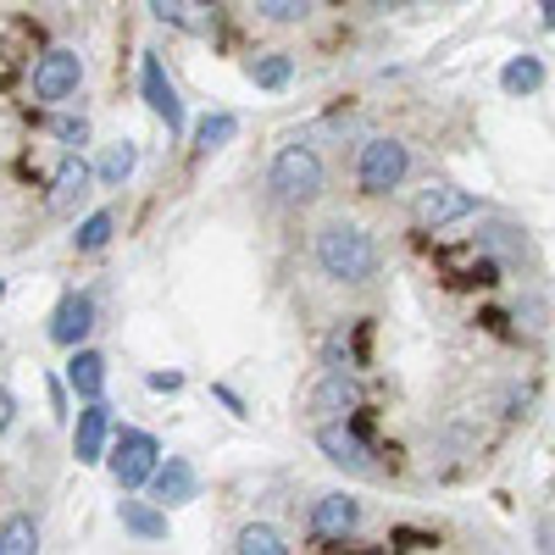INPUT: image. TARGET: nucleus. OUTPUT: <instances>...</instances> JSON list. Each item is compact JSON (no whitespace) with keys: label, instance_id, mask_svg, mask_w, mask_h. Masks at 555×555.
<instances>
[{"label":"nucleus","instance_id":"obj_1","mask_svg":"<svg viewBox=\"0 0 555 555\" xmlns=\"http://www.w3.org/2000/svg\"><path fill=\"white\" fill-rule=\"evenodd\" d=\"M317 267H322V278H334V284L361 289V284L378 278L384 261H378V245H373V234H366L361 222L334 217V222L317 228Z\"/></svg>","mask_w":555,"mask_h":555},{"label":"nucleus","instance_id":"obj_2","mask_svg":"<svg viewBox=\"0 0 555 555\" xmlns=\"http://www.w3.org/2000/svg\"><path fill=\"white\" fill-rule=\"evenodd\" d=\"M267 183H272V195L284 206H306V201L322 195L328 172H322V156L306 145V139H289V145H278V156L267 167Z\"/></svg>","mask_w":555,"mask_h":555},{"label":"nucleus","instance_id":"obj_3","mask_svg":"<svg viewBox=\"0 0 555 555\" xmlns=\"http://www.w3.org/2000/svg\"><path fill=\"white\" fill-rule=\"evenodd\" d=\"M405 172H411V151L400 145V139L378 133V139H366V145H361L356 183H361L366 195H389V190H400V183H405Z\"/></svg>","mask_w":555,"mask_h":555},{"label":"nucleus","instance_id":"obj_4","mask_svg":"<svg viewBox=\"0 0 555 555\" xmlns=\"http://www.w3.org/2000/svg\"><path fill=\"white\" fill-rule=\"evenodd\" d=\"M156 467H162V444H156V434H145V428H122L117 444H112V478H117V489H122V494L145 489V483L156 478Z\"/></svg>","mask_w":555,"mask_h":555},{"label":"nucleus","instance_id":"obj_5","mask_svg":"<svg viewBox=\"0 0 555 555\" xmlns=\"http://www.w3.org/2000/svg\"><path fill=\"white\" fill-rule=\"evenodd\" d=\"M78 83H83V56L67 51V44H56V51H44V56L34 62V101H44V106L73 101Z\"/></svg>","mask_w":555,"mask_h":555},{"label":"nucleus","instance_id":"obj_6","mask_svg":"<svg viewBox=\"0 0 555 555\" xmlns=\"http://www.w3.org/2000/svg\"><path fill=\"white\" fill-rule=\"evenodd\" d=\"M473 211H478V201H473L467 190H455V183H428V190L416 195V206H411V217H416V228H423V234H439V228L473 217Z\"/></svg>","mask_w":555,"mask_h":555},{"label":"nucleus","instance_id":"obj_7","mask_svg":"<svg viewBox=\"0 0 555 555\" xmlns=\"http://www.w3.org/2000/svg\"><path fill=\"white\" fill-rule=\"evenodd\" d=\"M356 405H361V389H356V378H350V366H328V373H322V384L311 389V400H306V411L317 416V423L350 416Z\"/></svg>","mask_w":555,"mask_h":555},{"label":"nucleus","instance_id":"obj_8","mask_svg":"<svg viewBox=\"0 0 555 555\" xmlns=\"http://www.w3.org/2000/svg\"><path fill=\"white\" fill-rule=\"evenodd\" d=\"M139 89H145V106L167 122V133H183V101H178L162 56H145V67H139Z\"/></svg>","mask_w":555,"mask_h":555},{"label":"nucleus","instance_id":"obj_9","mask_svg":"<svg viewBox=\"0 0 555 555\" xmlns=\"http://www.w3.org/2000/svg\"><path fill=\"white\" fill-rule=\"evenodd\" d=\"M106 439H112V405L106 400H83L78 428H73V450H78L83 467H95V461L106 455Z\"/></svg>","mask_w":555,"mask_h":555},{"label":"nucleus","instance_id":"obj_10","mask_svg":"<svg viewBox=\"0 0 555 555\" xmlns=\"http://www.w3.org/2000/svg\"><path fill=\"white\" fill-rule=\"evenodd\" d=\"M89 328H95V295H67L56 311H51V339L62 345V350H78L83 339H89Z\"/></svg>","mask_w":555,"mask_h":555},{"label":"nucleus","instance_id":"obj_11","mask_svg":"<svg viewBox=\"0 0 555 555\" xmlns=\"http://www.w3.org/2000/svg\"><path fill=\"white\" fill-rule=\"evenodd\" d=\"M317 444H322V455H328L334 467H345V473H356V478L373 473V461H366V444L339 423V416H334V423H317Z\"/></svg>","mask_w":555,"mask_h":555},{"label":"nucleus","instance_id":"obj_12","mask_svg":"<svg viewBox=\"0 0 555 555\" xmlns=\"http://www.w3.org/2000/svg\"><path fill=\"white\" fill-rule=\"evenodd\" d=\"M361 528V500H350V494H322L317 505H311V533L317 539H350Z\"/></svg>","mask_w":555,"mask_h":555},{"label":"nucleus","instance_id":"obj_13","mask_svg":"<svg viewBox=\"0 0 555 555\" xmlns=\"http://www.w3.org/2000/svg\"><path fill=\"white\" fill-rule=\"evenodd\" d=\"M67 389H73L78 400H101V395H106V356L78 345V350L67 356Z\"/></svg>","mask_w":555,"mask_h":555},{"label":"nucleus","instance_id":"obj_14","mask_svg":"<svg viewBox=\"0 0 555 555\" xmlns=\"http://www.w3.org/2000/svg\"><path fill=\"white\" fill-rule=\"evenodd\" d=\"M151 489H156L162 505H183V500H195L201 478H195V467H190L183 455H167L162 467H156V478H151Z\"/></svg>","mask_w":555,"mask_h":555},{"label":"nucleus","instance_id":"obj_15","mask_svg":"<svg viewBox=\"0 0 555 555\" xmlns=\"http://www.w3.org/2000/svg\"><path fill=\"white\" fill-rule=\"evenodd\" d=\"M89 183H95V167H89V162L73 151V156L56 167V178H51V211H67L73 201H83Z\"/></svg>","mask_w":555,"mask_h":555},{"label":"nucleus","instance_id":"obj_16","mask_svg":"<svg viewBox=\"0 0 555 555\" xmlns=\"http://www.w3.org/2000/svg\"><path fill=\"white\" fill-rule=\"evenodd\" d=\"M151 17L178 28V34H211V12L201 0H151Z\"/></svg>","mask_w":555,"mask_h":555},{"label":"nucleus","instance_id":"obj_17","mask_svg":"<svg viewBox=\"0 0 555 555\" xmlns=\"http://www.w3.org/2000/svg\"><path fill=\"white\" fill-rule=\"evenodd\" d=\"M234 133H240V117H234V112H206V117L195 122V156H217Z\"/></svg>","mask_w":555,"mask_h":555},{"label":"nucleus","instance_id":"obj_18","mask_svg":"<svg viewBox=\"0 0 555 555\" xmlns=\"http://www.w3.org/2000/svg\"><path fill=\"white\" fill-rule=\"evenodd\" d=\"M539 83H544V62L539 56H512L500 67V89H505V95H533Z\"/></svg>","mask_w":555,"mask_h":555},{"label":"nucleus","instance_id":"obj_19","mask_svg":"<svg viewBox=\"0 0 555 555\" xmlns=\"http://www.w3.org/2000/svg\"><path fill=\"white\" fill-rule=\"evenodd\" d=\"M133 167H139V151L128 145V139H117V145H106V151H101V167H95V178L106 183V190H122Z\"/></svg>","mask_w":555,"mask_h":555},{"label":"nucleus","instance_id":"obj_20","mask_svg":"<svg viewBox=\"0 0 555 555\" xmlns=\"http://www.w3.org/2000/svg\"><path fill=\"white\" fill-rule=\"evenodd\" d=\"M234 550H240V555H289V539L278 533L272 522H250V528H240Z\"/></svg>","mask_w":555,"mask_h":555},{"label":"nucleus","instance_id":"obj_21","mask_svg":"<svg viewBox=\"0 0 555 555\" xmlns=\"http://www.w3.org/2000/svg\"><path fill=\"white\" fill-rule=\"evenodd\" d=\"M112 234H117V217H112V211H95V217H83V222H78L73 250L95 256V250H106V245H112Z\"/></svg>","mask_w":555,"mask_h":555},{"label":"nucleus","instance_id":"obj_22","mask_svg":"<svg viewBox=\"0 0 555 555\" xmlns=\"http://www.w3.org/2000/svg\"><path fill=\"white\" fill-rule=\"evenodd\" d=\"M39 550V522L34 517H7L0 522V555H34Z\"/></svg>","mask_w":555,"mask_h":555},{"label":"nucleus","instance_id":"obj_23","mask_svg":"<svg viewBox=\"0 0 555 555\" xmlns=\"http://www.w3.org/2000/svg\"><path fill=\"white\" fill-rule=\"evenodd\" d=\"M122 528L139 533V539H162L167 533V505L151 512V505H139V500H122Z\"/></svg>","mask_w":555,"mask_h":555},{"label":"nucleus","instance_id":"obj_24","mask_svg":"<svg viewBox=\"0 0 555 555\" xmlns=\"http://www.w3.org/2000/svg\"><path fill=\"white\" fill-rule=\"evenodd\" d=\"M289 78H295V56H284V51L250 62V83H256V89H284Z\"/></svg>","mask_w":555,"mask_h":555},{"label":"nucleus","instance_id":"obj_25","mask_svg":"<svg viewBox=\"0 0 555 555\" xmlns=\"http://www.w3.org/2000/svg\"><path fill=\"white\" fill-rule=\"evenodd\" d=\"M250 12L267 23H300V17H311V0H250Z\"/></svg>","mask_w":555,"mask_h":555},{"label":"nucleus","instance_id":"obj_26","mask_svg":"<svg viewBox=\"0 0 555 555\" xmlns=\"http://www.w3.org/2000/svg\"><path fill=\"white\" fill-rule=\"evenodd\" d=\"M51 133L62 139L67 151H78V145H89V117H56V122H51Z\"/></svg>","mask_w":555,"mask_h":555},{"label":"nucleus","instance_id":"obj_27","mask_svg":"<svg viewBox=\"0 0 555 555\" xmlns=\"http://www.w3.org/2000/svg\"><path fill=\"white\" fill-rule=\"evenodd\" d=\"M12 411H17V405H12V395H7V389H0V434H7V428H12Z\"/></svg>","mask_w":555,"mask_h":555},{"label":"nucleus","instance_id":"obj_28","mask_svg":"<svg viewBox=\"0 0 555 555\" xmlns=\"http://www.w3.org/2000/svg\"><path fill=\"white\" fill-rule=\"evenodd\" d=\"M178 384H183L178 373H151V389H178Z\"/></svg>","mask_w":555,"mask_h":555},{"label":"nucleus","instance_id":"obj_29","mask_svg":"<svg viewBox=\"0 0 555 555\" xmlns=\"http://www.w3.org/2000/svg\"><path fill=\"white\" fill-rule=\"evenodd\" d=\"M217 400H222L228 411H234V416H245V405H240V395H234V389H217Z\"/></svg>","mask_w":555,"mask_h":555},{"label":"nucleus","instance_id":"obj_30","mask_svg":"<svg viewBox=\"0 0 555 555\" xmlns=\"http://www.w3.org/2000/svg\"><path fill=\"white\" fill-rule=\"evenodd\" d=\"M378 12H400V7H411V0H373Z\"/></svg>","mask_w":555,"mask_h":555},{"label":"nucleus","instance_id":"obj_31","mask_svg":"<svg viewBox=\"0 0 555 555\" xmlns=\"http://www.w3.org/2000/svg\"><path fill=\"white\" fill-rule=\"evenodd\" d=\"M544 28H555V0H544Z\"/></svg>","mask_w":555,"mask_h":555},{"label":"nucleus","instance_id":"obj_32","mask_svg":"<svg viewBox=\"0 0 555 555\" xmlns=\"http://www.w3.org/2000/svg\"><path fill=\"white\" fill-rule=\"evenodd\" d=\"M0 300H7V284H0Z\"/></svg>","mask_w":555,"mask_h":555}]
</instances>
